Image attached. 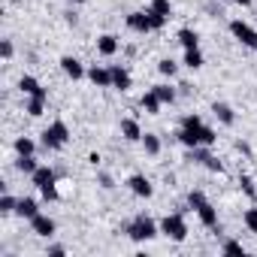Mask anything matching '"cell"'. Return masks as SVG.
<instances>
[{
    "instance_id": "obj_2",
    "label": "cell",
    "mask_w": 257,
    "mask_h": 257,
    "mask_svg": "<svg viewBox=\"0 0 257 257\" xmlns=\"http://www.w3.org/2000/svg\"><path fill=\"white\" fill-rule=\"evenodd\" d=\"M124 233L131 236L134 242H152L161 233V224H155V218H149V215H137L131 224L124 227Z\"/></svg>"
},
{
    "instance_id": "obj_6",
    "label": "cell",
    "mask_w": 257,
    "mask_h": 257,
    "mask_svg": "<svg viewBox=\"0 0 257 257\" xmlns=\"http://www.w3.org/2000/svg\"><path fill=\"white\" fill-rule=\"evenodd\" d=\"M188 161L191 164H200V167H206L209 173H224V164L206 149V146H197V149H188Z\"/></svg>"
},
{
    "instance_id": "obj_30",
    "label": "cell",
    "mask_w": 257,
    "mask_h": 257,
    "mask_svg": "<svg viewBox=\"0 0 257 257\" xmlns=\"http://www.w3.org/2000/svg\"><path fill=\"white\" fill-rule=\"evenodd\" d=\"M158 73H161V76H170V79H173V76L179 73V64H176L173 58H161V61H158Z\"/></svg>"
},
{
    "instance_id": "obj_34",
    "label": "cell",
    "mask_w": 257,
    "mask_h": 257,
    "mask_svg": "<svg viewBox=\"0 0 257 257\" xmlns=\"http://www.w3.org/2000/svg\"><path fill=\"white\" fill-rule=\"evenodd\" d=\"M221 251H224V254H245V245L236 242V239H224V242H221Z\"/></svg>"
},
{
    "instance_id": "obj_40",
    "label": "cell",
    "mask_w": 257,
    "mask_h": 257,
    "mask_svg": "<svg viewBox=\"0 0 257 257\" xmlns=\"http://www.w3.org/2000/svg\"><path fill=\"white\" fill-rule=\"evenodd\" d=\"M100 182H103V188H115V182H112V176H100Z\"/></svg>"
},
{
    "instance_id": "obj_22",
    "label": "cell",
    "mask_w": 257,
    "mask_h": 257,
    "mask_svg": "<svg viewBox=\"0 0 257 257\" xmlns=\"http://www.w3.org/2000/svg\"><path fill=\"white\" fill-rule=\"evenodd\" d=\"M197 137H200V146H206V149H212V146L218 143L215 127H209V124H200V127H197Z\"/></svg>"
},
{
    "instance_id": "obj_4",
    "label": "cell",
    "mask_w": 257,
    "mask_h": 257,
    "mask_svg": "<svg viewBox=\"0 0 257 257\" xmlns=\"http://www.w3.org/2000/svg\"><path fill=\"white\" fill-rule=\"evenodd\" d=\"M161 233L170 236L173 242H185L188 239V221L182 212H173V215H164L161 218Z\"/></svg>"
},
{
    "instance_id": "obj_19",
    "label": "cell",
    "mask_w": 257,
    "mask_h": 257,
    "mask_svg": "<svg viewBox=\"0 0 257 257\" xmlns=\"http://www.w3.org/2000/svg\"><path fill=\"white\" fill-rule=\"evenodd\" d=\"M140 106H143V109H146V115H158V112H161V106H164V103H161V97H158V94H155V91H146V94H143V97H140Z\"/></svg>"
},
{
    "instance_id": "obj_20",
    "label": "cell",
    "mask_w": 257,
    "mask_h": 257,
    "mask_svg": "<svg viewBox=\"0 0 257 257\" xmlns=\"http://www.w3.org/2000/svg\"><path fill=\"white\" fill-rule=\"evenodd\" d=\"M176 140L185 146V149H197L200 146V137H197V127H194V131H191V127H179V131H176Z\"/></svg>"
},
{
    "instance_id": "obj_11",
    "label": "cell",
    "mask_w": 257,
    "mask_h": 257,
    "mask_svg": "<svg viewBox=\"0 0 257 257\" xmlns=\"http://www.w3.org/2000/svg\"><path fill=\"white\" fill-rule=\"evenodd\" d=\"M61 70H64V76H70L73 82H79L82 76H88V70L82 67V61L73 58V55H64V58H61Z\"/></svg>"
},
{
    "instance_id": "obj_39",
    "label": "cell",
    "mask_w": 257,
    "mask_h": 257,
    "mask_svg": "<svg viewBox=\"0 0 257 257\" xmlns=\"http://www.w3.org/2000/svg\"><path fill=\"white\" fill-rule=\"evenodd\" d=\"M88 164H91V167H97V164H100V155H97V152H91V155H88Z\"/></svg>"
},
{
    "instance_id": "obj_9",
    "label": "cell",
    "mask_w": 257,
    "mask_h": 257,
    "mask_svg": "<svg viewBox=\"0 0 257 257\" xmlns=\"http://www.w3.org/2000/svg\"><path fill=\"white\" fill-rule=\"evenodd\" d=\"M109 73H112V88L115 91H131L134 88V76H131V70H127V67H121V64H112L109 67Z\"/></svg>"
},
{
    "instance_id": "obj_36",
    "label": "cell",
    "mask_w": 257,
    "mask_h": 257,
    "mask_svg": "<svg viewBox=\"0 0 257 257\" xmlns=\"http://www.w3.org/2000/svg\"><path fill=\"white\" fill-rule=\"evenodd\" d=\"M200 124H203V118H200V115H194V112L182 118V127H191V131H194V127H200Z\"/></svg>"
},
{
    "instance_id": "obj_12",
    "label": "cell",
    "mask_w": 257,
    "mask_h": 257,
    "mask_svg": "<svg viewBox=\"0 0 257 257\" xmlns=\"http://www.w3.org/2000/svg\"><path fill=\"white\" fill-rule=\"evenodd\" d=\"M121 137L127 140V143H140L143 140V127H140V121L137 118H121Z\"/></svg>"
},
{
    "instance_id": "obj_29",
    "label": "cell",
    "mask_w": 257,
    "mask_h": 257,
    "mask_svg": "<svg viewBox=\"0 0 257 257\" xmlns=\"http://www.w3.org/2000/svg\"><path fill=\"white\" fill-rule=\"evenodd\" d=\"M239 188H242V194H245L248 200H257V182H254L251 176L242 173V176H239Z\"/></svg>"
},
{
    "instance_id": "obj_32",
    "label": "cell",
    "mask_w": 257,
    "mask_h": 257,
    "mask_svg": "<svg viewBox=\"0 0 257 257\" xmlns=\"http://www.w3.org/2000/svg\"><path fill=\"white\" fill-rule=\"evenodd\" d=\"M242 224H245L248 233H257V206H251V209L242 212Z\"/></svg>"
},
{
    "instance_id": "obj_23",
    "label": "cell",
    "mask_w": 257,
    "mask_h": 257,
    "mask_svg": "<svg viewBox=\"0 0 257 257\" xmlns=\"http://www.w3.org/2000/svg\"><path fill=\"white\" fill-rule=\"evenodd\" d=\"M182 64H185L188 70H200L206 61H203V52H200V49H185V58H182Z\"/></svg>"
},
{
    "instance_id": "obj_8",
    "label": "cell",
    "mask_w": 257,
    "mask_h": 257,
    "mask_svg": "<svg viewBox=\"0 0 257 257\" xmlns=\"http://www.w3.org/2000/svg\"><path fill=\"white\" fill-rule=\"evenodd\" d=\"M124 185L131 188V194H134V197H143V200H149V197L155 194V185H152V179H149V176H143V173L127 176V182H124Z\"/></svg>"
},
{
    "instance_id": "obj_5",
    "label": "cell",
    "mask_w": 257,
    "mask_h": 257,
    "mask_svg": "<svg viewBox=\"0 0 257 257\" xmlns=\"http://www.w3.org/2000/svg\"><path fill=\"white\" fill-rule=\"evenodd\" d=\"M227 28H230V34H233V40H239L245 49L257 52V28H251V25H248V22H242V19H233Z\"/></svg>"
},
{
    "instance_id": "obj_13",
    "label": "cell",
    "mask_w": 257,
    "mask_h": 257,
    "mask_svg": "<svg viewBox=\"0 0 257 257\" xmlns=\"http://www.w3.org/2000/svg\"><path fill=\"white\" fill-rule=\"evenodd\" d=\"M19 88H22V94H28V97H46L49 100V91L40 85V79H34V76H22L19 79Z\"/></svg>"
},
{
    "instance_id": "obj_38",
    "label": "cell",
    "mask_w": 257,
    "mask_h": 257,
    "mask_svg": "<svg viewBox=\"0 0 257 257\" xmlns=\"http://www.w3.org/2000/svg\"><path fill=\"white\" fill-rule=\"evenodd\" d=\"M64 254H67L64 245H49V257H64Z\"/></svg>"
},
{
    "instance_id": "obj_27",
    "label": "cell",
    "mask_w": 257,
    "mask_h": 257,
    "mask_svg": "<svg viewBox=\"0 0 257 257\" xmlns=\"http://www.w3.org/2000/svg\"><path fill=\"white\" fill-rule=\"evenodd\" d=\"M16 209H19V197L4 191V197H0V215H16Z\"/></svg>"
},
{
    "instance_id": "obj_18",
    "label": "cell",
    "mask_w": 257,
    "mask_h": 257,
    "mask_svg": "<svg viewBox=\"0 0 257 257\" xmlns=\"http://www.w3.org/2000/svg\"><path fill=\"white\" fill-rule=\"evenodd\" d=\"M212 112H215V118H218L224 127H233V124H236V112H233V106H227V103H212Z\"/></svg>"
},
{
    "instance_id": "obj_37",
    "label": "cell",
    "mask_w": 257,
    "mask_h": 257,
    "mask_svg": "<svg viewBox=\"0 0 257 257\" xmlns=\"http://www.w3.org/2000/svg\"><path fill=\"white\" fill-rule=\"evenodd\" d=\"M0 52H4V61H10V58L16 55V46H13V40H4V43H0Z\"/></svg>"
},
{
    "instance_id": "obj_25",
    "label": "cell",
    "mask_w": 257,
    "mask_h": 257,
    "mask_svg": "<svg viewBox=\"0 0 257 257\" xmlns=\"http://www.w3.org/2000/svg\"><path fill=\"white\" fill-rule=\"evenodd\" d=\"M143 149H146V155H152V158H158L161 155V137L158 134H143Z\"/></svg>"
},
{
    "instance_id": "obj_16",
    "label": "cell",
    "mask_w": 257,
    "mask_h": 257,
    "mask_svg": "<svg viewBox=\"0 0 257 257\" xmlns=\"http://www.w3.org/2000/svg\"><path fill=\"white\" fill-rule=\"evenodd\" d=\"M31 182H34V188H49V185H55L58 182V176H55V170L52 167H37V173L31 176Z\"/></svg>"
},
{
    "instance_id": "obj_35",
    "label": "cell",
    "mask_w": 257,
    "mask_h": 257,
    "mask_svg": "<svg viewBox=\"0 0 257 257\" xmlns=\"http://www.w3.org/2000/svg\"><path fill=\"white\" fill-rule=\"evenodd\" d=\"M40 194H43V200H49V203H55V200H61V194H58V185H49V188H43Z\"/></svg>"
},
{
    "instance_id": "obj_3",
    "label": "cell",
    "mask_w": 257,
    "mask_h": 257,
    "mask_svg": "<svg viewBox=\"0 0 257 257\" xmlns=\"http://www.w3.org/2000/svg\"><path fill=\"white\" fill-rule=\"evenodd\" d=\"M43 137V149L46 152H61L67 143H70V127H67V121H52L49 127H46V131L40 134Z\"/></svg>"
},
{
    "instance_id": "obj_21",
    "label": "cell",
    "mask_w": 257,
    "mask_h": 257,
    "mask_svg": "<svg viewBox=\"0 0 257 257\" xmlns=\"http://www.w3.org/2000/svg\"><path fill=\"white\" fill-rule=\"evenodd\" d=\"M176 40H179L185 49H200V34H197V31H191V28H182V31L176 34Z\"/></svg>"
},
{
    "instance_id": "obj_14",
    "label": "cell",
    "mask_w": 257,
    "mask_h": 257,
    "mask_svg": "<svg viewBox=\"0 0 257 257\" xmlns=\"http://www.w3.org/2000/svg\"><path fill=\"white\" fill-rule=\"evenodd\" d=\"M88 79H91V85L94 88H112V73H109V67H91L88 70Z\"/></svg>"
},
{
    "instance_id": "obj_1",
    "label": "cell",
    "mask_w": 257,
    "mask_h": 257,
    "mask_svg": "<svg viewBox=\"0 0 257 257\" xmlns=\"http://www.w3.org/2000/svg\"><path fill=\"white\" fill-rule=\"evenodd\" d=\"M188 206L197 212V218H200L203 227H209V230H221V227H218V209L209 203V197H206L203 191H191V194H188Z\"/></svg>"
},
{
    "instance_id": "obj_10",
    "label": "cell",
    "mask_w": 257,
    "mask_h": 257,
    "mask_svg": "<svg viewBox=\"0 0 257 257\" xmlns=\"http://www.w3.org/2000/svg\"><path fill=\"white\" fill-rule=\"evenodd\" d=\"M31 230H34V236H40V239H52L55 236V230H58V224H55V218H49V215H37V218H31Z\"/></svg>"
},
{
    "instance_id": "obj_15",
    "label": "cell",
    "mask_w": 257,
    "mask_h": 257,
    "mask_svg": "<svg viewBox=\"0 0 257 257\" xmlns=\"http://www.w3.org/2000/svg\"><path fill=\"white\" fill-rule=\"evenodd\" d=\"M118 37L115 34H103V37H97V55H103V58H112L115 52H118Z\"/></svg>"
},
{
    "instance_id": "obj_26",
    "label": "cell",
    "mask_w": 257,
    "mask_h": 257,
    "mask_svg": "<svg viewBox=\"0 0 257 257\" xmlns=\"http://www.w3.org/2000/svg\"><path fill=\"white\" fill-rule=\"evenodd\" d=\"M37 167H40V164H37V158H34V155H19V161H16V170H19V173H25V176H34V173H37Z\"/></svg>"
},
{
    "instance_id": "obj_24",
    "label": "cell",
    "mask_w": 257,
    "mask_h": 257,
    "mask_svg": "<svg viewBox=\"0 0 257 257\" xmlns=\"http://www.w3.org/2000/svg\"><path fill=\"white\" fill-rule=\"evenodd\" d=\"M46 97H28V103H25V112L31 115V118H40L43 112H46Z\"/></svg>"
},
{
    "instance_id": "obj_31",
    "label": "cell",
    "mask_w": 257,
    "mask_h": 257,
    "mask_svg": "<svg viewBox=\"0 0 257 257\" xmlns=\"http://www.w3.org/2000/svg\"><path fill=\"white\" fill-rule=\"evenodd\" d=\"M152 91L161 97V103H176V88L173 85H155Z\"/></svg>"
},
{
    "instance_id": "obj_42",
    "label": "cell",
    "mask_w": 257,
    "mask_h": 257,
    "mask_svg": "<svg viewBox=\"0 0 257 257\" xmlns=\"http://www.w3.org/2000/svg\"><path fill=\"white\" fill-rule=\"evenodd\" d=\"M70 4H88V0H70Z\"/></svg>"
},
{
    "instance_id": "obj_7",
    "label": "cell",
    "mask_w": 257,
    "mask_h": 257,
    "mask_svg": "<svg viewBox=\"0 0 257 257\" xmlns=\"http://www.w3.org/2000/svg\"><path fill=\"white\" fill-rule=\"evenodd\" d=\"M124 22H127V28H131L134 34H152L155 31V22H152V13L149 10H137V13L127 16Z\"/></svg>"
},
{
    "instance_id": "obj_28",
    "label": "cell",
    "mask_w": 257,
    "mask_h": 257,
    "mask_svg": "<svg viewBox=\"0 0 257 257\" xmlns=\"http://www.w3.org/2000/svg\"><path fill=\"white\" fill-rule=\"evenodd\" d=\"M13 149H16V155H34V152H37V143H34L31 137H19V140L13 143Z\"/></svg>"
},
{
    "instance_id": "obj_33",
    "label": "cell",
    "mask_w": 257,
    "mask_h": 257,
    "mask_svg": "<svg viewBox=\"0 0 257 257\" xmlns=\"http://www.w3.org/2000/svg\"><path fill=\"white\" fill-rule=\"evenodd\" d=\"M149 10L152 13H158V16H173V4H170V0H152V4H149Z\"/></svg>"
},
{
    "instance_id": "obj_41",
    "label": "cell",
    "mask_w": 257,
    "mask_h": 257,
    "mask_svg": "<svg viewBox=\"0 0 257 257\" xmlns=\"http://www.w3.org/2000/svg\"><path fill=\"white\" fill-rule=\"evenodd\" d=\"M230 4H236V7H245V10H248V7H251V0H230Z\"/></svg>"
},
{
    "instance_id": "obj_17",
    "label": "cell",
    "mask_w": 257,
    "mask_h": 257,
    "mask_svg": "<svg viewBox=\"0 0 257 257\" xmlns=\"http://www.w3.org/2000/svg\"><path fill=\"white\" fill-rule=\"evenodd\" d=\"M16 215L31 221V218H37V215H40V203H37L34 197H19V209H16Z\"/></svg>"
}]
</instances>
